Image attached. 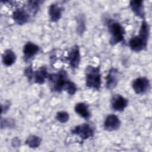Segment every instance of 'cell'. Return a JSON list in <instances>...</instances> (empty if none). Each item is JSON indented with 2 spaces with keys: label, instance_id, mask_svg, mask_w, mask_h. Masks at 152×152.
I'll return each mask as SVG.
<instances>
[{
  "label": "cell",
  "instance_id": "20",
  "mask_svg": "<svg viewBox=\"0 0 152 152\" xmlns=\"http://www.w3.org/2000/svg\"><path fill=\"white\" fill-rule=\"evenodd\" d=\"M15 126V121L12 118H2L1 119V128H12Z\"/></svg>",
  "mask_w": 152,
  "mask_h": 152
},
{
  "label": "cell",
  "instance_id": "1",
  "mask_svg": "<svg viewBox=\"0 0 152 152\" xmlns=\"http://www.w3.org/2000/svg\"><path fill=\"white\" fill-rule=\"evenodd\" d=\"M150 36V26L145 20L141 23L139 34L129 40V46L131 49L134 52H140L147 48L148 40Z\"/></svg>",
  "mask_w": 152,
  "mask_h": 152
},
{
  "label": "cell",
  "instance_id": "15",
  "mask_svg": "<svg viewBox=\"0 0 152 152\" xmlns=\"http://www.w3.org/2000/svg\"><path fill=\"white\" fill-rule=\"evenodd\" d=\"M62 8L58 4H52L49 8V15L52 22L58 21L62 16Z\"/></svg>",
  "mask_w": 152,
  "mask_h": 152
},
{
  "label": "cell",
  "instance_id": "16",
  "mask_svg": "<svg viewBox=\"0 0 152 152\" xmlns=\"http://www.w3.org/2000/svg\"><path fill=\"white\" fill-rule=\"evenodd\" d=\"M75 112L83 118L88 120L91 117V113L89 110L88 106L83 102L77 103L74 107Z\"/></svg>",
  "mask_w": 152,
  "mask_h": 152
},
{
  "label": "cell",
  "instance_id": "5",
  "mask_svg": "<svg viewBox=\"0 0 152 152\" xmlns=\"http://www.w3.org/2000/svg\"><path fill=\"white\" fill-rule=\"evenodd\" d=\"M71 133L77 135L81 140H86L94 136V128L90 124L84 123L75 126Z\"/></svg>",
  "mask_w": 152,
  "mask_h": 152
},
{
  "label": "cell",
  "instance_id": "24",
  "mask_svg": "<svg viewBox=\"0 0 152 152\" xmlns=\"http://www.w3.org/2000/svg\"><path fill=\"white\" fill-rule=\"evenodd\" d=\"M11 106V102L8 100H6L5 102H4V103L1 104V113L3 114L4 113L7 112Z\"/></svg>",
  "mask_w": 152,
  "mask_h": 152
},
{
  "label": "cell",
  "instance_id": "14",
  "mask_svg": "<svg viewBox=\"0 0 152 152\" xmlns=\"http://www.w3.org/2000/svg\"><path fill=\"white\" fill-rule=\"evenodd\" d=\"M129 5L136 16L144 20L145 11L142 0H132L129 2Z\"/></svg>",
  "mask_w": 152,
  "mask_h": 152
},
{
  "label": "cell",
  "instance_id": "25",
  "mask_svg": "<svg viewBox=\"0 0 152 152\" xmlns=\"http://www.w3.org/2000/svg\"><path fill=\"white\" fill-rule=\"evenodd\" d=\"M11 144L14 147L17 148V147H20V145L21 144V141L17 137H15L12 140Z\"/></svg>",
  "mask_w": 152,
  "mask_h": 152
},
{
  "label": "cell",
  "instance_id": "10",
  "mask_svg": "<svg viewBox=\"0 0 152 152\" xmlns=\"http://www.w3.org/2000/svg\"><path fill=\"white\" fill-rule=\"evenodd\" d=\"M106 87L108 90L115 88L119 81V71L115 68H112L106 77Z\"/></svg>",
  "mask_w": 152,
  "mask_h": 152
},
{
  "label": "cell",
  "instance_id": "17",
  "mask_svg": "<svg viewBox=\"0 0 152 152\" xmlns=\"http://www.w3.org/2000/svg\"><path fill=\"white\" fill-rule=\"evenodd\" d=\"M2 60L4 65L11 66L16 61V55L11 49H7L2 55Z\"/></svg>",
  "mask_w": 152,
  "mask_h": 152
},
{
  "label": "cell",
  "instance_id": "8",
  "mask_svg": "<svg viewBox=\"0 0 152 152\" xmlns=\"http://www.w3.org/2000/svg\"><path fill=\"white\" fill-rule=\"evenodd\" d=\"M66 60L68 61L71 68L72 69L78 68L81 61V55L80 48L77 45H74L71 48L67 55Z\"/></svg>",
  "mask_w": 152,
  "mask_h": 152
},
{
  "label": "cell",
  "instance_id": "7",
  "mask_svg": "<svg viewBox=\"0 0 152 152\" xmlns=\"http://www.w3.org/2000/svg\"><path fill=\"white\" fill-rule=\"evenodd\" d=\"M31 14L25 7L16 9L12 14V17L18 25H23L28 22Z\"/></svg>",
  "mask_w": 152,
  "mask_h": 152
},
{
  "label": "cell",
  "instance_id": "12",
  "mask_svg": "<svg viewBox=\"0 0 152 152\" xmlns=\"http://www.w3.org/2000/svg\"><path fill=\"white\" fill-rule=\"evenodd\" d=\"M39 51V47L33 42H27L23 49V53L25 61H29Z\"/></svg>",
  "mask_w": 152,
  "mask_h": 152
},
{
  "label": "cell",
  "instance_id": "11",
  "mask_svg": "<svg viewBox=\"0 0 152 152\" xmlns=\"http://www.w3.org/2000/svg\"><path fill=\"white\" fill-rule=\"evenodd\" d=\"M121 124V121L116 115L110 114L106 117L103 126L106 131H113L119 128Z\"/></svg>",
  "mask_w": 152,
  "mask_h": 152
},
{
  "label": "cell",
  "instance_id": "4",
  "mask_svg": "<svg viewBox=\"0 0 152 152\" xmlns=\"http://www.w3.org/2000/svg\"><path fill=\"white\" fill-rule=\"evenodd\" d=\"M86 84L91 89L99 90L102 84L100 66L88 65L85 70Z\"/></svg>",
  "mask_w": 152,
  "mask_h": 152
},
{
  "label": "cell",
  "instance_id": "3",
  "mask_svg": "<svg viewBox=\"0 0 152 152\" xmlns=\"http://www.w3.org/2000/svg\"><path fill=\"white\" fill-rule=\"evenodd\" d=\"M109 32L110 34L109 43L113 46L120 42H124L125 30L124 27L118 21L107 19L106 21Z\"/></svg>",
  "mask_w": 152,
  "mask_h": 152
},
{
  "label": "cell",
  "instance_id": "22",
  "mask_svg": "<svg viewBox=\"0 0 152 152\" xmlns=\"http://www.w3.org/2000/svg\"><path fill=\"white\" fill-rule=\"evenodd\" d=\"M86 25L84 18L82 16H80L78 18V24L77 28V32L78 34L82 35L85 31Z\"/></svg>",
  "mask_w": 152,
  "mask_h": 152
},
{
  "label": "cell",
  "instance_id": "21",
  "mask_svg": "<svg viewBox=\"0 0 152 152\" xmlns=\"http://www.w3.org/2000/svg\"><path fill=\"white\" fill-rule=\"evenodd\" d=\"M56 119L61 123H65L68 122L69 119V115L68 112L65 111H60L56 113Z\"/></svg>",
  "mask_w": 152,
  "mask_h": 152
},
{
  "label": "cell",
  "instance_id": "18",
  "mask_svg": "<svg viewBox=\"0 0 152 152\" xmlns=\"http://www.w3.org/2000/svg\"><path fill=\"white\" fill-rule=\"evenodd\" d=\"M42 142V138L35 135H29L26 141V144L31 148H38Z\"/></svg>",
  "mask_w": 152,
  "mask_h": 152
},
{
  "label": "cell",
  "instance_id": "9",
  "mask_svg": "<svg viewBox=\"0 0 152 152\" xmlns=\"http://www.w3.org/2000/svg\"><path fill=\"white\" fill-rule=\"evenodd\" d=\"M128 104V100L121 94H115L111 99V107L116 111H123Z\"/></svg>",
  "mask_w": 152,
  "mask_h": 152
},
{
  "label": "cell",
  "instance_id": "6",
  "mask_svg": "<svg viewBox=\"0 0 152 152\" xmlns=\"http://www.w3.org/2000/svg\"><path fill=\"white\" fill-rule=\"evenodd\" d=\"M132 87L134 92L137 94H143L145 93L150 87L149 80L144 77H138L133 80Z\"/></svg>",
  "mask_w": 152,
  "mask_h": 152
},
{
  "label": "cell",
  "instance_id": "13",
  "mask_svg": "<svg viewBox=\"0 0 152 152\" xmlns=\"http://www.w3.org/2000/svg\"><path fill=\"white\" fill-rule=\"evenodd\" d=\"M49 75L47 68L45 66H40L38 69L34 71L32 81L36 84H42L48 79Z\"/></svg>",
  "mask_w": 152,
  "mask_h": 152
},
{
  "label": "cell",
  "instance_id": "19",
  "mask_svg": "<svg viewBox=\"0 0 152 152\" xmlns=\"http://www.w3.org/2000/svg\"><path fill=\"white\" fill-rule=\"evenodd\" d=\"M41 1H28L25 5V8L31 15H36L39 11Z\"/></svg>",
  "mask_w": 152,
  "mask_h": 152
},
{
  "label": "cell",
  "instance_id": "23",
  "mask_svg": "<svg viewBox=\"0 0 152 152\" xmlns=\"http://www.w3.org/2000/svg\"><path fill=\"white\" fill-rule=\"evenodd\" d=\"M33 73H34V71L31 65H30L29 66H28L27 68H26L24 71V74L29 82H30L33 80Z\"/></svg>",
  "mask_w": 152,
  "mask_h": 152
},
{
  "label": "cell",
  "instance_id": "2",
  "mask_svg": "<svg viewBox=\"0 0 152 152\" xmlns=\"http://www.w3.org/2000/svg\"><path fill=\"white\" fill-rule=\"evenodd\" d=\"M69 80L67 72L63 69H61L58 72L49 74L48 78L50 90L52 92L56 93L64 91Z\"/></svg>",
  "mask_w": 152,
  "mask_h": 152
}]
</instances>
